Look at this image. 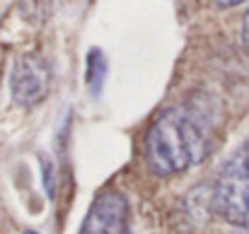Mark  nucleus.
Wrapping results in <instances>:
<instances>
[{
	"instance_id": "nucleus-1",
	"label": "nucleus",
	"mask_w": 249,
	"mask_h": 234,
	"mask_svg": "<svg viewBox=\"0 0 249 234\" xmlns=\"http://www.w3.org/2000/svg\"><path fill=\"white\" fill-rule=\"evenodd\" d=\"M208 150V133L201 116L189 106H174L150 126L145 135V162L160 174L172 176L198 164Z\"/></svg>"
},
{
	"instance_id": "nucleus-2",
	"label": "nucleus",
	"mask_w": 249,
	"mask_h": 234,
	"mask_svg": "<svg viewBox=\"0 0 249 234\" xmlns=\"http://www.w3.org/2000/svg\"><path fill=\"white\" fill-rule=\"evenodd\" d=\"M213 210L230 225L249 230V143L223 162L213 188Z\"/></svg>"
},
{
	"instance_id": "nucleus-3",
	"label": "nucleus",
	"mask_w": 249,
	"mask_h": 234,
	"mask_svg": "<svg viewBox=\"0 0 249 234\" xmlns=\"http://www.w3.org/2000/svg\"><path fill=\"white\" fill-rule=\"evenodd\" d=\"M51 87V68L44 56L24 53L15 61L10 73V92L15 104L19 106H36L46 99Z\"/></svg>"
},
{
	"instance_id": "nucleus-4",
	"label": "nucleus",
	"mask_w": 249,
	"mask_h": 234,
	"mask_svg": "<svg viewBox=\"0 0 249 234\" xmlns=\"http://www.w3.org/2000/svg\"><path fill=\"white\" fill-rule=\"evenodd\" d=\"M80 234H128V203L121 193L107 191L102 193L87 217H85Z\"/></svg>"
},
{
	"instance_id": "nucleus-5",
	"label": "nucleus",
	"mask_w": 249,
	"mask_h": 234,
	"mask_svg": "<svg viewBox=\"0 0 249 234\" xmlns=\"http://www.w3.org/2000/svg\"><path fill=\"white\" fill-rule=\"evenodd\" d=\"M107 73H109V63H107L104 53L99 49H92L87 53V89H89L92 97H99L102 94Z\"/></svg>"
},
{
	"instance_id": "nucleus-6",
	"label": "nucleus",
	"mask_w": 249,
	"mask_h": 234,
	"mask_svg": "<svg viewBox=\"0 0 249 234\" xmlns=\"http://www.w3.org/2000/svg\"><path fill=\"white\" fill-rule=\"evenodd\" d=\"M240 41H242V49L249 53V10L242 19V32H240Z\"/></svg>"
},
{
	"instance_id": "nucleus-7",
	"label": "nucleus",
	"mask_w": 249,
	"mask_h": 234,
	"mask_svg": "<svg viewBox=\"0 0 249 234\" xmlns=\"http://www.w3.org/2000/svg\"><path fill=\"white\" fill-rule=\"evenodd\" d=\"M240 2H245V0H213V5L220 7V10H225V7H235V5H240Z\"/></svg>"
},
{
	"instance_id": "nucleus-8",
	"label": "nucleus",
	"mask_w": 249,
	"mask_h": 234,
	"mask_svg": "<svg viewBox=\"0 0 249 234\" xmlns=\"http://www.w3.org/2000/svg\"><path fill=\"white\" fill-rule=\"evenodd\" d=\"M24 234H39V232H34V230H27V232H24Z\"/></svg>"
},
{
	"instance_id": "nucleus-9",
	"label": "nucleus",
	"mask_w": 249,
	"mask_h": 234,
	"mask_svg": "<svg viewBox=\"0 0 249 234\" xmlns=\"http://www.w3.org/2000/svg\"><path fill=\"white\" fill-rule=\"evenodd\" d=\"M237 234H249V230H242V232H237Z\"/></svg>"
}]
</instances>
